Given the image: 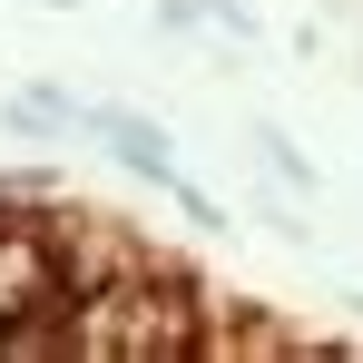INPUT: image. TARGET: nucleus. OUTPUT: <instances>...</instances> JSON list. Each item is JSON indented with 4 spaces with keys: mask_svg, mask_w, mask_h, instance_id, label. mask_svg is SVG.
<instances>
[{
    "mask_svg": "<svg viewBox=\"0 0 363 363\" xmlns=\"http://www.w3.org/2000/svg\"><path fill=\"white\" fill-rule=\"evenodd\" d=\"M79 118H89V128H108V138H118V157L138 167V177H177L167 128H157V118H128V108H79Z\"/></svg>",
    "mask_w": 363,
    "mask_h": 363,
    "instance_id": "f257e3e1",
    "label": "nucleus"
},
{
    "mask_svg": "<svg viewBox=\"0 0 363 363\" xmlns=\"http://www.w3.org/2000/svg\"><path fill=\"white\" fill-rule=\"evenodd\" d=\"M50 10H89V0H50Z\"/></svg>",
    "mask_w": 363,
    "mask_h": 363,
    "instance_id": "f03ea898",
    "label": "nucleus"
}]
</instances>
